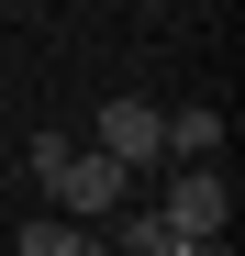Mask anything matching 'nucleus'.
<instances>
[{"instance_id": "4", "label": "nucleus", "mask_w": 245, "mask_h": 256, "mask_svg": "<svg viewBox=\"0 0 245 256\" xmlns=\"http://www.w3.org/2000/svg\"><path fill=\"white\" fill-rule=\"evenodd\" d=\"M156 134H168V156H156V167H200V156H223V112H212V100L156 112Z\"/></svg>"}, {"instance_id": "6", "label": "nucleus", "mask_w": 245, "mask_h": 256, "mask_svg": "<svg viewBox=\"0 0 245 256\" xmlns=\"http://www.w3.org/2000/svg\"><path fill=\"white\" fill-rule=\"evenodd\" d=\"M156 256H234V234H168Z\"/></svg>"}, {"instance_id": "1", "label": "nucleus", "mask_w": 245, "mask_h": 256, "mask_svg": "<svg viewBox=\"0 0 245 256\" xmlns=\"http://www.w3.org/2000/svg\"><path fill=\"white\" fill-rule=\"evenodd\" d=\"M34 190H45L67 223H112V212L134 200V167H122V156H100V145H67L45 178H34Z\"/></svg>"}, {"instance_id": "3", "label": "nucleus", "mask_w": 245, "mask_h": 256, "mask_svg": "<svg viewBox=\"0 0 245 256\" xmlns=\"http://www.w3.org/2000/svg\"><path fill=\"white\" fill-rule=\"evenodd\" d=\"M90 145H100V156H122V167L145 178V167L168 156V134H156V100H100V112H90Z\"/></svg>"}, {"instance_id": "5", "label": "nucleus", "mask_w": 245, "mask_h": 256, "mask_svg": "<svg viewBox=\"0 0 245 256\" xmlns=\"http://www.w3.org/2000/svg\"><path fill=\"white\" fill-rule=\"evenodd\" d=\"M12 256H100V245H90V223H67V212H34L12 234Z\"/></svg>"}, {"instance_id": "2", "label": "nucleus", "mask_w": 245, "mask_h": 256, "mask_svg": "<svg viewBox=\"0 0 245 256\" xmlns=\"http://www.w3.org/2000/svg\"><path fill=\"white\" fill-rule=\"evenodd\" d=\"M168 234H234V178H223V156H200V167H168V190L145 200Z\"/></svg>"}]
</instances>
